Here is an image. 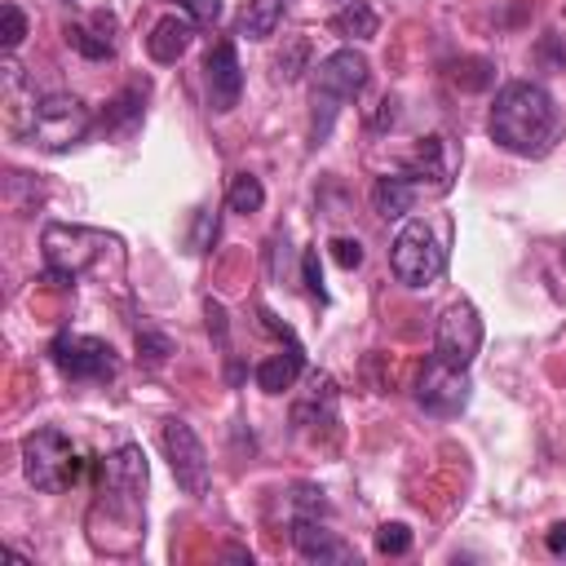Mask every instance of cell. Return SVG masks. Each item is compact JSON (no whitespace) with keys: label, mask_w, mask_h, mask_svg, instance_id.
<instances>
[{"label":"cell","mask_w":566,"mask_h":566,"mask_svg":"<svg viewBox=\"0 0 566 566\" xmlns=\"http://www.w3.org/2000/svg\"><path fill=\"white\" fill-rule=\"evenodd\" d=\"M557 137H562V111L544 84L513 80L495 93V102H491V142L495 146H504L509 155H522V159H539L553 150Z\"/></svg>","instance_id":"1"},{"label":"cell","mask_w":566,"mask_h":566,"mask_svg":"<svg viewBox=\"0 0 566 566\" xmlns=\"http://www.w3.org/2000/svg\"><path fill=\"white\" fill-rule=\"evenodd\" d=\"M363 84H367V57H363L358 49H336V53L318 57L314 80H310V111H314V115H310V142H314V146L327 142V133H332L340 106H345L349 97H358Z\"/></svg>","instance_id":"2"},{"label":"cell","mask_w":566,"mask_h":566,"mask_svg":"<svg viewBox=\"0 0 566 566\" xmlns=\"http://www.w3.org/2000/svg\"><path fill=\"white\" fill-rule=\"evenodd\" d=\"M80 469H84V460H80L75 442L62 429L44 424V429L22 438V473H27V482L35 491L57 495V491H66L80 478Z\"/></svg>","instance_id":"3"},{"label":"cell","mask_w":566,"mask_h":566,"mask_svg":"<svg viewBox=\"0 0 566 566\" xmlns=\"http://www.w3.org/2000/svg\"><path fill=\"white\" fill-rule=\"evenodd\" d=\"M88 128H93V115L75 93H49L31 106V137L49 155H62L75 142H84Z\"/></svg>","instance_id":"4"},{"label":"cell","mask_w":566,"mask_h":566,"mask_svg":"<svg viewBox=\"0 0 566 566\" xmlns=\"http://www.w3.org/2000/svg\"><path fill=\"white\" fill-rule=\"evenodd\" d=\"M442 265H447V252H442L433 226L420 221V217H411V221L398 230L394 248H389V270H394V279H398L402 287H429V283L442 274Z\"/></svg>","instance_id":"5"},{"label":"cell","mask_w":566,"mask_h":566,"mask_svg":"<svg viewBox=\"0 0 566 566\" xmlns=\"http://www.w3.org/2000/svg\"><path fill=\"white\" fill-rule=\"evenodd\" d=\"M102 248H106V234H102V230H88V226H62V221H53V226H44V234H40L44 270H49V279H57V283H75V279L102 256Z\"/></svg>","instance_id":"6"},{"label":"cell","mask_w":566,"mask_h":566,"mask_svg":"<svg viewBox=\"0 0 566 566\" xmlns=\"http://www.w3.org/2000/svg\"><path fill=\"white\" fill-rule=\"evenodd\" d=\"M142 491H146V455H142L137 442H124L111 455H102V464H97L102 504H111L115 513L137 517L142 513Z\"/></svg>","instance_id":"7"},{"label":"cell","mask_w":566,"mask_h":566,"mask_svg":"<svg viewBox=\"0 0 566 566\" xmlns=\"http://www.w3.org/2000/svg\"><path fill=\"white\" fill-rule=\"evenodd\" d=\"M159 442H164V455H168V469H172L177 486H181L186 495L203 500L208 486H212V464H208V451H203L199 433H195L181 416H172V420H164Z\"/></svg>","instance_id":"8"},{"label":"cell","mask_w":566,"mask_h":566,"mask_svg":"<svg viewBox=\"0 0 566 566\" xmlns=\"http://www.w3.org/2000/svg\"><path fill=\"white\" fill-rule=\"evenodd\" d=\"M49 358H53V367H57L62 376H71V380H93V385L115 380V371H119L115 349H111L102 336H80V332H57L53 345H49Z\"/></svg>","instance_id":"9"},{"label":"cell","mask_w":566,"mask_h":566,"mask_svg":"<svg viewBox=\"0 0 566 566\" xmlns=\"http://www.w3.org/2000/svg\"><path fill=\"white\" fill-rule=\"evenodd\" d=\"M478 345H482V318H478V310L469 301L447 305L442 318H438V332H433V358H442L455 371H469Z\"/></svg>","instance_id":"10"},{"label":"cell","mask_w":566,"mask_h":566,"mask_svg":"<svg viewBox=\"0 0 566 566\" xmlns=\"http://www.w3.org/2000/svg\"><path fill=\"white\" fill-rule=\"evenodd\" d=\"M416 402L433 416H460L469 402V376L447 367L442 358H429L420 367V380H416Z\"/></svg>","instance_id":"11"},{"label":"cell","mask_w":566,"mask_h":566,"mask_svg":"<svg viewBox=\"0 0 566 566\" xmlns=\"http://www.w3.org/2000/svg\"><path fill=\"white\" fill-rule=\"evenodd\" d=\"M203 84H208V106L217 115L234 111L239 106V93H243V66H239V53L230 40H217L203 57Z\"/></svg>","instance_id":"12"},{"label":"cell","mask_w":566,"mask_h":566,"mask_svg":"<svg viewBox=\"0 0 566 566\" xmlns=\"http://www.w3.org/2000/svg\"><path fill=\"white\" fill-rule=\"evenodd\" d=\"M292 548L305 557V562H349L354 548L327 531V517H305V513H292Z\"/></svg>","instance_id":"13"},{"label":"cell","mask_w":566,"mask_h":566,"mask_svg":"<svg viewBox=\"0 0 566 566\" xmlns=\"http://www.w3.org/2000/svg\"><path fill=\"white\" fill-rule=\"evenodd\" d=\"M190 40H195V22L190 18H177V13H164L150 27V35H146V53L168 66V62H177L190 49Z\"/></svg>","instance_id":"14"},{"label":"cell","mask_w":566,"mask_h":566,"mask_svg":"<svg viewBox=\"0 0 566 566\" xmlns=\"http://www.w3.org/2000/svg\"><path fill=\"white\" fill-rule=\"evenodd\" d=\"M416 199H420V186H416L407 172H385V177H376V186H371V208H376L385 221L407 217V212L416 208Z\"/></svg>","instance_id":"15"},{"label":"cell","mask_w":566,"mask_h":566,"mask_svg":"<svg viewBox=\"0 0 566 566\" xmlns=\"http://www.w3.org/2000/svg\"><path fill=\"white\" fill-rule=\"evenodd\" d=\"M301 367H305V354H301V349L270 354V358H261V363H256V389H261V394H283V389H292V385H296Z\"/></svg>","instance_id":"16"},{"label":"cell","mask_w":566,"mask_h":566,"mask_svg":"<svg viewBox=\"0 0 566 566\" xmlns=\"http://www.w3.org/2000/svg\"><path fill=\"white\" fill-rule=\"evenodd\" d=\"M402 168H407V177H411V181H424V177H429L433 186H447L442 137H433V133H429V137H420V142L411 146V155H407V164H402Z\"/></svg>","instance_id":"17"},{"label":"cell","mask_w":566,"mask_h":566,"mask_svg":"<svg viewBox=\"0 0 566 566\" xmlns=\"http://www.w3.org/2000/svg\"><path fill=\"white\" fill-rule=\"evenodd\" d=\"M336 35H345V40H371L376 35V27H380V18H376V9L367 4V0H349L345 9H336L332 13V22H327Z\"/></svg>","instance_id":"18"},{"label":"cell","mask_w":566,"mask_h":566,"mask_svg":"<svg viewBox=\"0 0 566 566\" xmlns=\"http://www.w3.org/2000/svg\"><path fill=\"white\" fill-rule=\"evenodd\" d=\"M137 124H142V88L128 84L119 97L106 102V111H102V128L115 133V137H124V133H133Z\"/></svg>","instance_id":"19"},{"label":"cell","mask_w":566,"mask_h":566,"mask_svg":"<svg viewBox=\"0 0 566 566\" xmlns=\"http://www.w3.org/2000/svg\"><path fill=\"white\" fill-rule=\"evenodd\" d=\"M283 9H287V0H248V9H243V18H239V35H248V40H270L274 27L283 22Z\"/></svg>","instance_id":"20"},{"label":"cell","mask_w":566,"mask_h":566,"mask_svg":"<svg viewBox=\"0 0 566 566\" xmlns=\"http://www.w3.org/2000/svg\"><path fill=\"white\" fill-rule=\"evenodd\" d=\"M226 203H230V212H261V203H265V186H261V177H252V172H239L234 181H230V190H226Z\"/></svg>","instance_id":"21"},{"label":"cell","mask_w":566,"mask_h":566,"mask_svg":"<svg viewBox=\"0 0 566 566\" xmlns=\"http://www.w3.org/2000/svg\"><path fill=\"white\" fill-rule=\"evenodd\" d=\"M66 44H71L75 53L93 57V62H102V57H111V53H115L111 35H97L93 27H80V22H71V27H66Z\"/></svg>","instance_id":"22"},{"label":"cell","mask_w":566,"mask_h":566,"mask_svg":"<svg viewBox=\"0 0 566 566\" xmlns=\"http://www.w3.org/2000/svg\"><path fill=\"white\" fill-rule=\"evenodd\" d=\"M168 354H172V340H168L159 327L142 323V327H137V358H142L146 367H159V363H168Z\"/></svg>","instance_id":"23"},{"label":"cell","mask_w":566,"mask_h":566,"mask_svg":"<svg viewBox=\"0 0 566 566\" xmlns=\"http://www.w3.org/2000/svg\"><path fill=\"white\" fill-rule=\"evenodd\" d=\"M0 22H4V27H0V44H4V53H13V49L22 44V35H27V13H22L13 0H4V4H0Z\"/></svg>","instance_id":"24"},{"label":"cell","mask_w":566,"mask_h":566,"mask_svg":"<svg viewBox=\"0 0 566 566\" xmlns=\"http://www.w3.org/2000/svg\"><path fill=\"white\" fill-rule=\"evenodd\" d=\"M305 57H310V40H305V35H296V40L287 44V53H279V57H274V75H279L283 84H292V80L301 75Z\"/></svg>","instance_id":"25"},{"label":"cell","mask_w":566,"mask_h":566,"mask_svg":"<svg viewBox=\"0 0 566 566\" xmlns=\"http://www.w3.org/2000/svg\"><path fill=\"white\" fill-rule=\"evenodd\" d=\"M411 548V531L402 526V522H385V526H376V553H385V557H402Z\"/></svg>","instance_id":"26"},{"label":"cell","mask_w":566,"mask_h":566,"mask_svg":"<svg viewBox=\"0 0 566 566\" xmlns=\"http://www.w3.org/2000/svg\"><path fill=\"white\" fill-rule=\"evenodd\" d=\"M292 513L327 517V500H323V491H318V486H310V482H301V486H296V495H292Z\"/></svg>","instance_id":"27"},{"label":"cell","mask_w":566,"mask_h":566,"mask_svg":"<svg viewBox=\"0 0 566 566\" xmlns=\"http://www.w3.org/2000/svg\"><path fill=\"white\" fill-rule=\"evenodd\" d=\"M301 279H305V292L323 305V301H327V287H323V270H318V252H314V248L301 256Z\"/></svg>","instance_id":"28"},{"label":"cell","mask_w":566,"mask_h":566,"mask_svg":"<svg viewBox=\"0 0 566 566\" xmlns=\"http://www.w3.org/2000/svg\"><path fill=\"white\" fill-rule=\"evenodd\" d=\"M332 256H336L340 270H358L363 265V243L349 239V234H340V239H332Z\"/></svg>","instance_id":"29"},{"label":"cell","mask_w":566,"mask_h":566,"mask_svg":"<svg viewBox=\"0 0 566 566\" xmlns=\"http://www.w3.org/2000/svg\"><path fill=\"white\" fill-rule=\"evenodd\" d=\"M181 4H186V13H190L195 27H212L221 18V0H181Z\"/></svg>","instance_id":"30"},{"label":"cell","mask_w":566,"mask_h":566,"mask_svg":"<svg viewBox=\"0 0 566 566\" xmlns=\"http://www.w3.org/2000/svg\"><path fill=\"white\" fill-rule=\"evenodd\" d=\"M203 314H208V332L217 336V345H226V305L217 296L203 301Z\"/></svg>","instance_id":"31"},{"label":"cell","mask_w":566,"mask_h":566,"mask_svg":"<svg viewBox=\"0 0 566 566\" xmlns=\"http://www.w3.org/2000/svg\"><path fill=\"white\" fill-rule=\"evenodd\" d=\"M544 544H548V553L566 557V522H553V526L544 531Z\"/></svg>","instance_id":"32"}]
</instances>
